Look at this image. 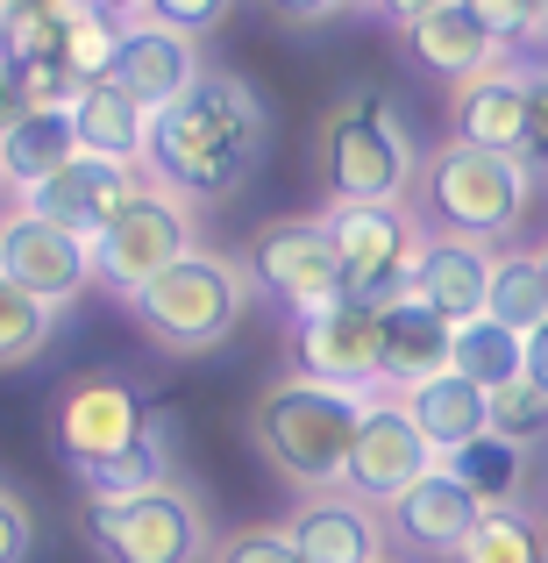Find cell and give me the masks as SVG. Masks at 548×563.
<instances>
[{
    "label": "cell",
    "mask_w": 548,
    "mask_h": 563,
    "mask_svg": "<svg viewBox=\"0 0 548 563\" xmlns=\"http://www.w3.org/2000/svg\"><path fill=\"white\" fill-rule=\"evenodd\" d=\"M264 143H271V114H264L257 86L235 71H200L186 100L150 114L143 172H150V186L179 192V200H228L257 172Z\"/></svg>",
    "instance_id": "cell-1"
},
{
    "label": "cell",
    "mask_w": 548,
    "mask_h": 563,
    "mask_svg": "<svg viewBox=\"0 0 548 563\" xmlns=\"http://www.w3.org/2000/svg\"><path fill=\"white\" fill-rule=\"evenodd\" d=\"M364 393L321 378H278L264 385V399L249 407V442L271 464V478H286L300 499L314 493H343V464H349V435H357Z\"/></svg>",
    "instance_id": "cell-2"
},
{
    "label": "cell",
    "mask_w": 548,
    "mask_h": 563,
    "mask_svg": "<svg viewBox=\"0 0 548 563\" xmlns=\"http://www.w3.org/2000/svg\"><path fill=\"white\" fill-rule=\"evenodd\" d=\"M413 221H427L435 235L456 243H506L521 229V214L535 207V179H527L521 157L478 151V143H435V151L413 165Z\"/></svg>",
    "instance_id": "cell-3"
},
{
    "label": "cell",
    "mask_w": 548,
    "mask_h": 563,
    "mask_svg": "<svg viewBox=\"0 0 548 563\" xmlns=\"http://www.w3.org/2000/svg\"><path fill=\"white\" fill-rule=\"evenodd\" d=\"M314 165H321L328 207H392V200H406L413 165H421V151H413V136H406V108H399L392 93H378V86L335 100L328 122H321Z\"/></svg>",
    "instance_id": "cell-4"
},
{
    "label": "cell",
    "mask_w": 548,
    "mask_h": 563,
    "mask_svg": "<svg viewBox=\"0 0 548 563\" xmlns=\"http://www.w3.org/2000/svg\"><path fill=\"white\" fill-rule=\"evenodd\" d=\"M249 314V278L235 257L186 250L171 272H157L143 292H128V321L150 335L165 357H206L221 350Z\"/></svg>",
    "instance_id": "cell-5"
},
{
    "label": "cell",
    "mask_w": 548,
    "mask_h": 563,
    "mask_svg": "<svg viewBox=\"0 0 548 563\" xmlns=\"http://www.w3.org/2000/svg\"><path fill=\"white\" fill-rule=\"evenodd\" d=\"M86 542L100 563H206L214 521L186 485H157L136 499H86Z\"/></svg>",
    "instance_id": "cell-6"
},
{
    "label": "cell",
    "mask_w": 548,
    "mask_h": 563,
    "mask_svg": "<svg viewBox=\"0 0 548 563\" xmlns=\"http://www.w3.org/2000/svg\"><path fill=\"white\" fill-rule=\"evenodd\" d=\"M321 229L343 264V300L392 307L413 292V257H421V221L406 200L392 207H321Z\"/></svg>",
    "instance_id": "cell-7"
},
{
    "label": "cell",
    "mask_w": 548,
    "mask_h": 563,
    "mask_svg": "<svg viewBox=\"0 0 548 563\" xmlns=\"http://www.w3.org/2000/svg\"><path fill=\"white\" fill-rule=\"evenodd\" d=\"M186 250H200L192 243V207L179 192L143 179L136 200L93 235V286H108L114 300H128V292H143L157 272H171Z\"/></svg>",
    "instance_id": "cell-8"
},
{
    "label": "cell",
    "mask_w": 548,
    "mask_h": 563,
    "mask_svg": "<svg viewBox=\"0 0 548 563\" xmlns=\"http://www.w3.org/2000/svg\"><path fill=\"white\" fill-rule=\"evenodd\" d=\"M235 264H243L249 292H271L278 307H292V321L343 300V264H335V243L321 229V214H278L264 229H249Z\"/></svg>",
    "instance_id": "cell-9"
},
{
    "label": "cell",
    "mask_w": 548,
    "mask_h": 563,
    "mask_svg": "<svg viewBox=\"0 0 548 563\" xmlns=\"http://www.w3.org/2000/svg\"><path fill=\"white\" fill-rule=\"evenodd\" d=\"M435 464L441 456L427 450V435L413 428L406 399L399 393H364L357 435H349V464H343V493L364 499V507H378V514H392Z\"/></svg>",
    "instance_id": "cell-10"
},
{
    "label": "cell",
    "mask_w": 548,
    "mask_h": 563,
    "mask_svg": "<svg viewBox=\"0 0 548 563\" xmlns=\"http://www.w3.org/2000/svg\"><path fill=\"white\" fill-rule=\"evenodd\" d=\"M0 278H8L14 292H29V300H43L51 314H65V307L93 286V243L57 229V221H43V214H29V207L14 200L8 214H0Z\"/></svg>",
    "instance_id": "cell-11"
},
{
    "label": "cell",
    "mask_w": 548,
    "mask_h": 563,
    "mask_svg": "<svg viewBox=\"0 0 548 563\" xmlns=\"http://www.w3.org/2000/svg\"><path fill=\"white\" fill-rule=\"evenodd\" d=\"M150 413H157V407H143V393H136L128 378L86 372V378H71L65 393H57V407H51V442H57V456L79 471V464H100V456L128 450V442L150 428Z\"/></svg>",
    "instance_id": "cell-12"
},
{
    "label": "cell",
    "mask_w": 548,
    "mask_h": 563,
    "mask_svg": "<svg viewBox=\"0 0 548 563\" xmlns=\"http://www.w3.org/2000/svg\"><path fill=\"white\" fill-rule=\"evenodd\" d=\"M292 357L300 378L343 385V393H378V307L364 300H328L292 321Z\"/></svg>",
    "instance_id": "cell-13"
},
{
    "label": "cell",
    "mask_w": 548,
    "mask_h": 563,
    "mask_svg": "<svg viewBox=\"0 0 548 563\" xmlns=\"http://www.w3.org/2000/svg\"><path fill=\"white\" fill-rule=\"evenodd\" d=\"M136 192H143V172H136V165H108V157H86V151H79L65 172H57V179H43L36 192H22V207L93 243V235L108 229V221L122 214Z\"/></svg>",
    "instance_id": "cell-14"
},
{
    "label": "cell",
    "mask_w": 548,
    "mask_h": 563,
    "mask_svg": "<svg viewBox=\"0 0 548 563\" xmlns=\"http://www.w3.org/2000/svg\"><path fill=\"white\" fill-rule=\"evenodd\" d=\"M206 57L200 43L179 36V29H157V22H128L122 29V57H114V86H122L128 100H136L143 114L171 108V100H186L192 86H200Z\"/></svg>",
    "instance_id": "cell-15"
},
{
    "label": "cell",
    "mask_w": 548,
    "mask_h": 563,
    "mask_svg": "<svg viewBox=\"0 0 548 563\" xmlns=\"http://www.w3.org/2000/svg\"><path fill=\"white\" fill-rule=\"evenodd\" d=\"M300 563H384L392 556V536H384V514L364 507L349 493H314L292 507L286 521Z\"/></svg>",
    "instance_id": "cell-16"
},
{
    "label": "cell",
    "mask_w": 548,
    "mask_h": 563,
    "mask_svg": "<svg viewBox=\"0 0 548 563\" xmlns=\"http://www.w3.org/2000/svg\"><path fill=\"white\" fill-rule=\"evenodd\" d=\"M521 129H527V65L521 57H499L478 79L456 86V143L521 157Z\"/></svg>",
    "instance_id": "cell-17"
},
{
    "label": "cell",
    "mask_w": 548,
    "mask_h": 563,
    "mask_svg": "<svg viewBox=\"0 0 548 563\" xmlns=\"http://www.w3.org/2000/svg\"><path fill=\"white\" fill-rule=\"evenodd\" d=\"M449 343H456V329L435 307H421L413 292L378 307V393H406V385L449 372Z\"/></svg>",
    "instance_id": "cell-18"
},
{
    "label": "cell",
    "mask_w": 548,
    "mask_h": 563,
    "mask_svg": "<svg viewBox=\"0 0 548 563\" xmlns=\"http://www.w3.org/2000/svg\"><path fill=\"white\" fill-rule=\"evenodd\" d=\"M484 286H492V250L456 243V235H421L413 257V300L435 307L449 329H463L470 314H484Z\"/></svg>",
    "instance_id": "cell-19"
},
{
    "label": "cell",
    "mask_w": 548,
    "mask_h": 563,
    "mask_svg": "<svg viewBox=\"0 0 548 563\" xmlns=\"http://www.w3.org/2000/svg\"><path fill=\"white\" fill-rule=\"evenodd\" d=\"M399 36H406V57L427 71V79H449V86L478 79L484 65H499V57H506V43H499L492 29H484L478 14L463 8V0H449V8H435V14H421V22H406Z\"/></svg>",
    "instance_id": "cell-20"
},
{
    "label": "cell",
    "mask_w": 548,
    "mask_h": 563,
    "mask_svg": "<svg viewBox=\"0 0 548 563\" xmlns=\"http://www.w3.org/2000/svg\"><path fill=\"white\" fill-rule=\"evenodd\" d=\"M478 514H484V507L463 493V485H456V471L435 464V471H427V478L392 507V536L413 542V550H427V556H456V550H463V536L478 528Z\"/></svg>",
    "instance_id": "cell-21"
},
{
    "label": "cell",
    "mask_w": 548,
    "mask_h": 563,
    "mask_svg": "<svg viewBox=\"0 0 548 563\" xmlns=\"http://www.w3.org/2000/svg\"><path fill=\"white\" fill-rule=\"evenodd\" d=\"M71 136H79L86 157H108V165H136L143 172L150 114H143L114 79H100V86H79V100H71Z\"/></svg>",
    "instance_id": "cell-22"
},
{
    "label": "cell",
    "mask_w": 548,
    "mask_h": 563,
    "mask_svg": "<svg viewBox=\"0 0 548 563\" xmlns=\"http://www.w3.org/2000/svg\"><path fill=\"white\" fill-rule=\"evenodd\" d=\"M71 157H79L71 108H22L8 129H0V165H8L14 200H22V192H36L43 179H57Z\"/></svg>",
    "instance_id": "cell-23"
},
{
    "label": "cell",
    "mask_w": 548,
    "mask_h": 563,
    "mask_svg": "<svg viewBox=\"0 0 548 563\" xmlns=\"http://www.w3.org/2000/svg\"><path fill=\"white\" fill-rule=\"evenodd\" d=\"M399 399H406L413 428L427 435V450H435V456H456L463 442L492 435V421H484V393L470 378H456V372H435V378L406 385Z\"/></svg>",
    "instance_id": "cell-24"
},
{
    "label": "cell",
    "mask_w": 548,
    "mask_h": 563,
    "mask_svg": "<svg viewBox=\"0 0 548 563\" xmlns=\"http://www.w3.org/2000/svg\"><path fill=\"white\" fill-rule=\"evenodd\" d=\"M165 413H150V428H143L128 450L100 456V464H79V493L86 499H136V493H157V485H171V442H165Z\"/></svg>",
    "instance_id": "cell-25"
},
{
    "label": "cell",
    "mask_w": 548,
    "mask_h": 563,
    "mask_svg": "<svg viewBox=\"0 0 548 563\" xmlns=\"http://www.w3.org/2000/svg\"><path fill=\"white\" fill-rule=\"evenodd\" d=\"M484 314H492L499 329H513L521 343L541 329V321H548V278H541V250H506V257H492Z\"/></svg>",
    "instance_id": "cell-26"
},
{
    "label": "cell",
    "mask_w": 548,
    "mask_h": 563,
    "mask_svg": "<svg viewBox=\"0 0 548 563\" xmlns=\"http://www.w3.org/2000/svg\"><path fill=\"white\" fill-rule=\"evenodd\" d=\"M456 563H548V521L527 499L484 507L478 528L463 536V550H456Z\"/></svg>",
    "instance_id": "cell-27"
},
{
    "label": "cell",
    "mask_w": 548,
    "mask_h": 563,
    "mask_svg": "<svg viewBox=\"0 0 548 563\" xmlns=\"http://www.w3.org/2000/svg\"><path fill=\"white\" fill-rule=\"evenodd\" d=\"M441 464L456 471V485H463L478 507H513L521 485H527V450L506 442V435H478V442H463L456 456H441Z\"/></svg>",
    "instance_id": "cell-28"
},
{
    "label": "cell",
    "mask_w": 548,
    "mask_h": 563,
    "mask_svg": "<svg viewBox=\"0 0 548 563\" xmlns=\"http://www.w3.org/2000/svg\"><path fill=\"white\" fill-rule=\"evenodd\" d=\"M449 372L470 378L478 393H499V385L521 378V335L499 329L492 314H470L463 329H456V343H449Z\"/></svg>",
    "instance_id": "cell-29"
},
{
    "label": "cell",
    "mask_w": 548,
    "mask_h": 563,
    "mask_svg": "<svg viewBox=\"0 0 548 563\" xmlns=\"http://www.w3.org/2000/svg\"><path fill=\"white\" fill-rule=\"evenodd\" d=\"M57 57H65V71H71L79 86H100V79H114V57H122V29H114L108 14H93L86 0H71Z\"/></svg>",
    "instance_id": "cell-30"
},
{
    "label": "cell",
    "mask_w": 548,
    "mask_h": 563,
    "mask_svg": "<svg viewBox=\"0 0 548 563\" xmlns=\"http://www.w3.org/2000/svg\"><path fill=\"white\" fill-rule=\"evenodd\" d=\"M57 335V314L43 300H29V292H14L8 278H0V372H22V364H36L43 350H51Z\"/></svg>",
    "instance_id": "cell-31"
},
{
    "label": "cell",
    "mask_w": 548,
    "mask_h": 563,
    "mask_svg": "<svg viewBox=\"0 0 548 563\" xmlns=\"http://www.w3.org/2000/svg\"><path fill=\"white\" fill-rule=\"evenodd\" d=\"M484 421H492V435H506V442L527 450L535 435H548V399L527 378H513V385H499V393H484Z\"/></svg>",
    "instance_id": "cell-32"
},
{
    "label": "cell",
    "mask_w": 548,
    "mask_h": 563,
    "mask_svg": "<svg viewBox=\"0 0 548 563\" xmlns=\"http://www.w3.org/2000/svg\"><path fill=\"white\" fill-rule=\"evenodd\" d=\"M214 563H300L286 521H257V528H235V536L214 542Z\"/></svg>",
    "instance_id": "cell-33"
},
{
    "label": "cell",
    "mask_w": 548,
    "mask_h": 563,
    "mask_svg": "<svg viewBox=\"0 0 548 563\" xmlns=\"http://www.w3.org/2000/svg\"><path fill=\"white\" fill-rule=\"evenodd\" d=\"M14 93H22V108H71L79 79L65 71V57H29V65H14Z\"/></svg>",
    "instance_id": "cell-34"
},
{
    "label": "cell",
    "mask_w": 548,
    "mask_h": 563,
    "mask_svg": "<svg viewBox=\"0 0 548 563\" xmlns=\"http://www.w3.org/2000/svg\"><path fill=\"white\" fill-rule=\"evenodd\" d=\"M521 165L527 179L548 186V71L527 65V129H521Z\"/></svg>",
    "instance_id": "cell-35"
},
{
    "label": "cell",
    "mask_w": 548,
    "mask_h": 563,
    "mask_svg": "<svg viewBox=\"0 0 548 563\" xmlns=\"http://www.w3.org/2000/svg\"><path fill=\"white\" fill-rule=\"evenodd\" d=\"M228 8H235V0H143V22L179 29V36L200 43L206 29H221V22H228Z\"/></svg>",
    "instance_id": "cell-36"
},
{
    "label": "cell",
    "mask_w": 548,
    "mask_h": 563,
    "mask_svg": "<svg viewBox=\"0 0 548 563\" xmlns=\"http://www.w3.org/2000/svg\"><path fill=\"white\" fill-rule=\"evenodd\" d=\"M29 550H36V514L22 493L0 485V563H29Z\"/></svg>",
    "instance_id": "cell-37"
},
{
    "label": "cell",
    "mask_w": 548,
    "mask_h": 563,
    "mask_svg": "<svg viewBox=\"0 0 548 563\" xmlns=\"http://www.w3.org/2000/svg\"><path fill=\"white\" fill-rule=\"evenodd\" d=\"M470 14H478L484 29H492L499 43H521V29H527V8H535V0H463Z\"/></svg>",
    "instance_id": "cell-38"
},
{
    "label": "cell",
    "mask_w": 548,
    "mask_h": 563,
    "mask_svg": "<svg viewBox=\"0 0 548 563\" xmlns=\"http://www.w3.org/2000/svg\"><path fill=\"white\" fill-rule=\"evenodd\" d=\"M521 378H527V385H535V393L548 399V321H541V329L521 343Z\"/></svg>",
    "instance_id": "cell-39"
},
{
    "label": "cell",
    "mask_w": 548,
    "mask_h": 563,
    "mask_svg": "<svg viewBox=\"0 0 548 563\" xmlns=\"http://www.w3.org/2000/svg\"><path fill=\"white\" fill-rule=\"evenodd\" d=\"M521 51L535 57V65L548 71V0H535V8H527V29H521Z\"/></svg>",
    "instance_id": "cell-40"
},
{
    "label": "cell",
    "mask_w": 548,
    "mask_h": 563,
    "mask_svg": "<svg viewBox=\"0 0 548 563\" xmlns=\"http://www.w3.org/2000/svg\"><path fill=\"white\" fill-rule=\"evenodd\" d=\"M264 8H271L278 22H328L343 0H264Z\"/></svg>",
    "instance_id": "cell-41"
},
{
    "label": "cell",
    "mask_w": 548,
    "mask_h": 563,
    "mask_svg": "<svg viewBox=\"0 0 548 563\" xmlns=\"http://www.w3.org/2000/svg\"><path fill=\"white\" fill-rule=\"evenodd\" d=\"M435 8H449V0H384L378 14H392V22L406 29V22H421V14H435Z\"/></svg>",
    "instance_id": "cell-42"
},
{
    "label": "cell",
    "mask_w": 548,
    "mask_h": 563,
    "mask_svg": "<svg viewBox=\"0 0 548 563\" xmlns=\"http://www.w3.org/2000/svg\"><path fill=\"white\" fill-rule=\"evenodd\" d=\"M93 14H108L114 29H128V22H143V0H86Z\"/></svg>",
    "instance_id": "cell-43"
},
{
    "label": "cell",
    "mask_w": 548,
    "mask_h": 563,
    "mask_svg": "<svg viewBox=\"0 0 548 563\" xmlns=\"http://www.w3.org/2000/svg\"><path fill=\"white\" fill-rule=\"evenodd\" d=\"M14 114H22V93H14V65L0 57V129H8Z\"/></svg>",
    "instance_id": "cell-44"
},
{
    "label": "cell",
    "mask_w": 548,
    "mask_h": 563,
    "mask_svg": "<svg viewBox=\"0 0 548 563\" xmlns=\"http://www.w3.org/2000/svg\"><path fill=\"white\" fill-rule=\"evenodd\" d=\"M343 8H370V14H378V8H384V0H343Z\"/></svg>",
    "instance_id": "cell-45"
},
{
    "label": "cell",
    "mask_w": 548,
    "mask_h": 563,
    "mask_svg": "<svg viewBox=\"0 0 548 563\" xmlns=\"http://www.w3.org/2000/svg\"><path fill=\"white\" fill-rule=\"evenodd\" d=\"M541 278H548V243H541Z\"/></svg>",
    "instance_id": "cell-46"
},
{
    "label": "cell",
    "mask_w": 548,
    "mask_h": 563,
    "mask_svg": "<svg viewBox=\"0 0 548 563\" xmlns=\"http://www.w3.org/2000/svg\"><path fill=\"white\" fill-rule=\"evenodd\" d=\"M0 186H8V165H0Z\"/></svg>",
    "instance_id": "cell-47"
},
{
    "label": "cell",
    "mask_w": 548,
    "mask_h": 563,
    "mask_svg": "<svg viewBox=\"0 0 548 563\" xmlns=\"http://www.w3.org/2000/svg\"><path fill=\"white\" fill-rule=\"evenodd\" d=\"M384 563H392V556H384Z\"/></svg>",
    "instance_id": "cell-48"
}]
</instances>
